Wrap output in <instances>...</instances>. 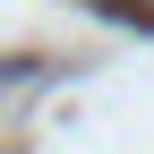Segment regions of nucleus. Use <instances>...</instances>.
Here are the masks:
<instances>
[{"instance_id": "nucleus-1", "label": "nucleus", "mask_w": 154, "mask_h": 154, "mask_svg": "<svg viewBox=\"0 0 154 154\" xmlns=\"http://www.w3.org/2000/svg\"><path fill=\"white\" fill-rule=\"evenodd\" d=\"M103 17H128V26H154V0H94Z\"/></svg>"}]
</instances>
